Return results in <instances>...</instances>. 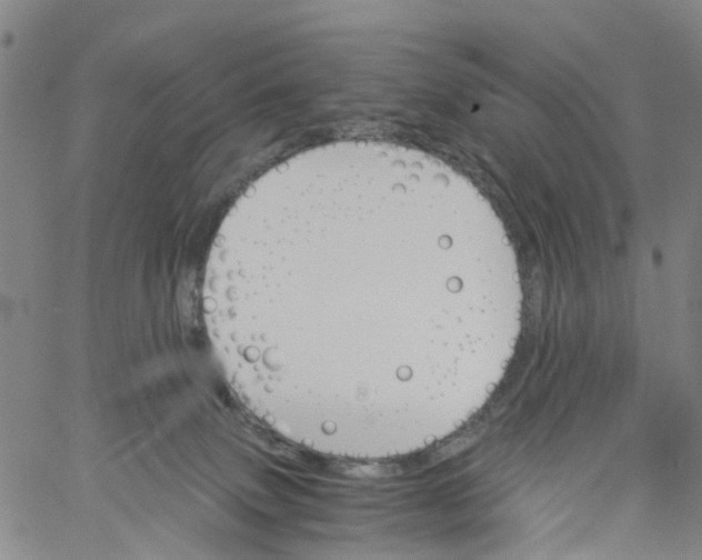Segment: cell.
I'll list each match as a JSON object with an SVG mask.
<instances>
[{
  "instance_id": "1",
  "label": "cell",
  "mask_w": 702,
  "mask_h": 560,
  "mask_svg": "<svg viewBox=\"0 0 702 560\" xmlns=\"http://www.w3.org/2000/svg\"><path fill=\"white\" fill-rule=\"evenodd\" d=\"M491 209L450 179L342 158L240 197L204 266V318L262 393L439 396L521 304Z\"/></svg>"
}]
</instances>
